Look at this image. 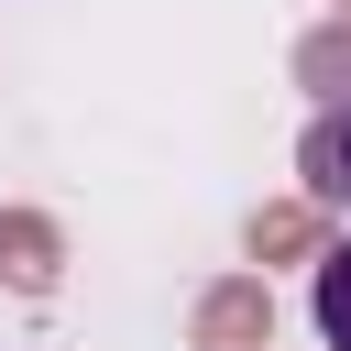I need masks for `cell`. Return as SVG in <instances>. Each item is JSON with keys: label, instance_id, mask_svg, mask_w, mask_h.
Instances as JSON below:
<instances>
[{"label": "cell", "instance_id": "obj_1", "mask_svg": "<svg viewBox=\"0 0 351 351\" xmlns=\"http://www.w3.org/2000/svg\"><path fill=\"white\" fill-rule=\"evenodd\" d=\"M296 176H307V197L351 208V110H318V121H307V143H296Z\"/></svg>", "mask_w": 351, "mask_h": 351}, {"label": "cell", "instance_id": "obj_2", "mask_svg": "<svg viewBox=\"0 0 351 351\" xmlns=\"http://www.w3.org/2000/svg\"><path fill=\"white\" fill-rule=\"evenodd\" d=\"M307 307H318V340L329 351H351V241L318 263V285H307Z\"/></svg>", "mask_w": 351, "mask_h": 351}]
</instances>
